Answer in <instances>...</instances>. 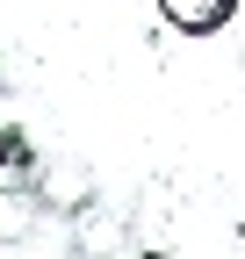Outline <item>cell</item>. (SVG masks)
<instances>
[{"label": "cell", "instance_id": "6da1fadb", "mask_svg": "<svg viewBox=\"0 0 245 259\" xmlns=\"http://www.w3.org/2000/svg\"><path fill=\"white\" fill-rule=\"evenodd\" d=\"M238 0H159V22L180 29V36H217V29H231Z\"/></svg>", "mask_w": 245, "mask_h": 259}, {"label": "cell", "instance_id": "7a4b0ae2", "mask_svg": "<svg viewBox=\"0 0 245 259\" xmlns=\"http://www.w3.org/2000/svg\"><path fill=\"white\" fill-rule=\"evenodd\" d=\"M44 173V158H36V137L15 122V115H0V180H15V187H36Z\"/></svg>", "mask_w": 245, "mask_h": 259}, {"label": "cell", "instance_id": "3957f363", "mask_svg": "<svg viewBox=\"0 0 245 259\" xmlns=\"http://www.w3.org/2000/svg\"><path fill=\"white\" fill-rule=\"evenodd\" d=\"M130 259H173V252H166V245H144V252H130Z\"/></svg>", "mask_w": 245, "mask_h": 259}, {"label": "cell", "instance_id": "277c9868", "mask_svg": "<svg viewBox=\"0 0 245 259\" xmlns=\"http://www.w3.org/2000/svg\"><path fill=\"white\" fill-rule=\"evenodd\" d=\"M0 87H8V58H0Z\"/></svg>", "mask_w": 245, "mask_h": 259}]
</instances>
